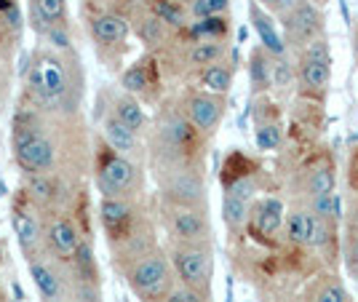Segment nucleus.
Listing matches in <instances>:
<instances>
[{
  "label": "nucleus",
  "mask_w": 358,
  "mask_h": 302,
  "mask_svg": "<svg viewBox=\"0 0 358 302\" xmlns=\"http://www.w3.org/2000/svg\"><path fill=\"white\" fill-rule=\"evenodd\" d=\"M30 86L41 102L57 105L67 91V78H64L62 62L57 57H38L30 70Z\"/></svg>",
  "instance_id": "nucleus-1"
},
{
  "label": "nucleus",
  "mask_w": 358,
  "mask_h": 302,
  "mask_svg": "<svg viewBox=\"0 0 358 302\" xmlns=\"http://www.w3.org/2000/svg\"><path fill=\"white\" fill-rule=\"evenodd\" d=\"M174 268H177L179 278L185 281V287L193 289H209L211 281V252L201 243H187L177 249L174 254Z\"/></svg>",
  "instance_id": "nucleus-2"
},
{
  "label": "nucleus",
  "mask_w": 358,
  "mask_h": 302,
  "mask_svg": "<svg viewBox=\"0 0 358 302\" xmlns=\"http://www.w3.org/2000/svg\"><path fill=\"white\" fill-rule=\"evenodd\" d=\"M16 158L27 171L43 174L48 168H54V145L38 131H19L16 134Z\"/></svg>",
  "instance_id": "nucleus-3"
},
{
  "label": "nucleus",
  "mask_w": 358,
  "mask_h": 302,
  "mask_svg": "<svg viewBox=\"0 0 358 302\" xmlns=\"http://www.w3.org/2000/svg\"><path fill=\"white\" fill-rule=\"evenodd\" d=\"M169 278H171L169 262H166L161 254H150V257L139 259L134 268H131V275H129L131 287H134L139 294H145V297L161 294V292L169 287Z\"/></svg>",
  "instance_id": "nucleus-4"
},
{
  "label": "nucleus",
  "mask_w": 358,
  "mask_h": 302,
  "mask_svg": "<svg viewBox=\"0 0 358 302\" xmlns=\"http://www.w3.org/2000/svg\"><path fill=\"white\" fill-rule=\"evenodd\" d=\"M134 166L110 148L99 166V187L107 198H118L123 190H129L134 185Z\"/></svg>",
  "instance_id": "nucleus-5"
},
{
  "label": "nucleus",
  "mask_w": 358,
  "mask_h": 302,
  "mask_svg": "<svg viewBox=\"0 0 358 302\" xmlns=\"http://www.w3.org/2000/svg\"><path fill=\"white\" fill-rule=\"evenodd\" d=\"M318 30H321V16L308 3H299L297 8H292V14L286 16V35L292 43H310Z\"/></svg>",
  "instance_id": "nucleus-6"
},
{
  "label": "nucleus",
  "mask_w": 358,
  "mask_h": 302,
  "mask_svg": "<svg viewBox=\"0 0 358 302\" xmlns=\"http://www.w3.org/2000/svg\"><path fill=\"white\" fill-rule=\"evenodd\" d=\"M171 230H174V236H177L179 241L198 243L206 238L209 222H206V217L198 212V209H193V206H179V209H174V214H171Z\"/></svg>",
  "instance_id": "nucleus-7"
},
{
  "label": "nucleus",
  "mask_w": 358,
  "mask_h": 302,
  "mask_svg": "<svg viewBox=\"0 0 358 302\" xmlns=\"http://www.w3.org/2000/svg\"><path fill=\"white\" fill-rule=\"evenodd\" d=\"M187 110H190V123L198 131H214L220 118H222V102L214 96H206V94L193 96Z\"/></svg>",
  "instance_id": "nucleus-8"
},
{
  "label": "nucleus",
  "mask_w": 358,
  "mask_h": 302,
  "mask_svg": "<svg viewBox=\"0 0 358 302\" xmlns=\"http://www.w3.org/2000/svg\"><path fill=\"white\" fill-rule=\"evenodd\" d=\"M169 198L177 201L179 206H198L203 201V182L190 171H182L169 182Z\"/></svg>",
  "instance_id": "nucleus-9"
},
{
  "label": "nucleus",
  "mask_w": 358,
  "mask_h": 302,
  "mask_svg": "<svg viewBox=\"0 0 358 302\" xmlns=\"http://www.w3.org/2000/svg\"><path fill=\"white\" fill-rule=\"evenodd\" d=\"M102 222H105L107 233L113 238H123L129 233V225H131V209L118 201V198H105L102 201Z\"/></svg>",
  "instance_id": "nucleus-10"
},
{
  "label": "nucleus",
  "mask_w": 358,
  "mask_h": 302,
  "mask_svg": "<svg viewBox=\"0 0 358 302\" xmlns=\"http://www.w3.org/2000/svg\"><path fill=\"white\" fill-rule=\"evenodd\" d=\"M91 32L99 43H123L126 35H129V22L120 14H102L91 22Z\"/></svg>",
  "instance_id": "nucleus-11"
},
{
  "label": "nucleus",
  "mask_w": 358,
  "mask_h": 302,
  "mask_svg": "<svg viewBox=\"0 0 358 302\" xmlns=\"http://www.w3.org/2000/svg\"><path fill=\"white\" fill-rule=\"evenodd\" d=\"M284 225V203L278 198H265L254 209V227L262 236H273L278 227Z\"/></svg>",
  "instance_id": "nucleus-12"
},
{
  "label": "nucleus",
  "mask_w": 358,
  "mask_h": 302,
  "mask_svg": "<svg viewBox=\"0 0 358 302\" xmlns=\"http://www.w3.org/2000/svg\"><path fill=\"white\" fill-rule=\"evenodd\" d=\"M48 241L51 246L59 252V254H75L80 249V238H78V230H75L73 222L67 220H57L51 230H48Z\"/></svg>",
  "instance_id": "nucleus-13"
},
{
  "label": "nucleus",
  "mask_w": 358,
  "mask_h": 302,
  "mask_svg": "<svg viewBox=\"0 0 358 302\" xmlns=\"http://www.w3.org/2000/svg\"><path fill=\"white\" fill-rule=\"evenodd\" d=\"M252 22H254V30H257V35H259V41H262V45L268 48L270 54H284V41H281V35L275 32V27H273V22H270L268 14H262L257 6H252Z\"/></svg>",
  "instance_id": "nucleus-14"
},
{
  "label": "nucleus",
  "mask_w": 358,
  "mask_h": 302,
  "mask_svg": "<svg viewBox=\"0 0 358 302\" xmlns=\"http://www.w3.org/2000/svg\"><path fill=\"white\" fill-rule=\"evenodd\" d=\"M105 136H107V145L115 152H134L136 131H131V129L123 121H118V118H110V121L105 123Z\"/></svg>",
  "instance_id": "nucleus-15"
},
{
  "label": "nucleus",
  "mask_w": 358,
  "mask_h": 302,
  "mask_svg": "<svg viewBox=\"0 0 358 302\" xmlns=\"http://www.w3.org/2000/svg\"><path fill=\"white\" fill-rule=\"evenodd\" d=\"M299 78H302V83L308 89H327L331 70H329V64H324V62H315L305 57L302 67H299Z\"/></svg>",
  "instance_id": "nucleus-16"
},
{
  "label": "nucleus",
  "mask_w": 358,
  "mask_h": 302,
  "mask_svg": "<svg viewBox=\"0 0 358 302\" xmlns=\"http://www.w3.org/2000/svg\"><path fill=\"white\" fill-rule=\"evenodd\" d=\"M222 217L230 227H243L249 220V198L233 196V193H224L222 203Z\"/></svg>",
  "instance_id": "nucleus-17"
},
{
  "label": "nucleus",
  "mask_w": 358,
  "mask_h": 302,
  "mask_svg": "<svg viewBox=\"0 0 358 302\" xmlns=\"http://www.w3.org/2000/svg\"><path fill=\"white\" fill-rule=\"evenodd\" d=\"M164 136L171 148H179V150H182V148L193 145L195 129H190V123L182 121V118H171V121L164 123Z\"/></svg>",
  "instance_id": "nucleus-18"
},
{
  "label": "nucleus",
  "mask_w": 358,
  "mask_h": 302,
  "mask_svg": "<svg viewBox=\"0 0 358 302\" xmlns=\"http://www.w3.org/2000/svg\"><path fill=\"white\" fill-rule=\"evenodd\" d=\"M310 225L313 217L308 212H292L286 217V236L292 243H310Z\"/></svg>",
  "instance_id": "nucleus-19"
},
{
  "label": "nucleus",
  "mask_w": 358,
  "mask_h": 302,
  "mask_svg": "<svg viewBox=\"0 0 358 302\" xmlns=\"http://www.w3.org/2000/svg\"><path fill=\"white\" fill-rule=\"evenodd\" d=\"M32 273V281H35V287L41 289V294H43L45 300H57V294H59V281H57V275L48 271L45 265H32L30 268Z\"/></svg>",
  "instance_id": "nucleus-20"
},
{
  "label": "nucleus",
  "mask_w": 358,
  "mask_h": 302,
  "mask_svg": "<svg viewBox=\"0 0 358 302\" xmlns=\"http://www.w3.org/2000/svg\"><path fill=\"white\" fill-rule=\"evenodd\" d=\"M14 230L16 236H19V243L30 252L32 246L38 243V222L32 220V214H24V212H16L14 217Z\"/></svg>",
  "instance_id": "nucleus-21"
},
{
  "label": "nucleus",
  "mask_w": 358,
  "mask_h": 302,
  "mask_svg": "<svg viewBox=\"0 0 358 302\" xmlns=\"http://www.w3.org/2000/svg\"><path fill=\"white\" fill-rule=\"evenodd\" d=\"M230 83H233V76H230V70L222 67V64H211L203 70V86L214 94H224V91H230Z\"/></svg>",
  "instance_id": "nucleus-22"
},
{
  "label": "nucleus",
  "mask_w": 358,
  "mask_h": 302,
  "mask_svg": "<svg viewBox=\"0 0 358 302\" xmlns=\"http://www.w3.org/2000/svg\"><path fill=\"white\" fill-rule=\"evenodd\" d=\"M64 11H67L64 0H35V14H38V19L45 22L48 27L59 24L62 19H64Z\"/></svg>",
  "instance_id": "nucleus-23"
},
{
  "label": "nucleus",
  "mask_w": 358,
  "mask_h": 302,
  "mask_svg": "<svg viewBox=\"0 0 358 302\" xmlns=\"http://www.w3.org/2000/svg\"><path fill=\"white\" fill-rule=\"evenodd\" d=\"M118 121H123L131 131H139L145 126V110L136 99H120L118 102Z\"/></svg>",
  "instance_id": "nucleus-24"
},
{
  "label": "nucleus",
  "mask_w": 358,
  "mask_h": 302,
  "mask_svg": "<svg viewBox=\"0 0 358 302\" xmlns=\"http://www.w3.org/2000/svg\"><path fill=\"white\" fill-rule=\"evenodd\" d=\"M224 54V48L214 41H198L190 51V62L193 64H214Z\"/></svg>",
  "instance_id": "nucleus-25"
},
{
  "label": "nucleus",
  "mask_w": 358,
  "mask_h": 302,
  "mask_svg": "<svg viewBox=\"0 0 358 302\" xmlns=\"http://www.w3.org/2000/svg\"><path fill=\"white\" fill-rule=\"evenodd\" d=\"M152 14L158 16L164 24H171V27H182L185 24L182 8H179L177 3H171V0H155L152 3Z\"/></svg>",
  "instance_id": "nucleus-26"
},
{
  "label": "nucleus",
  "mask_w": 358,
  "mask_h": 302,
  "mask_svg": "<svg viewBox=\"0 0 358 302\" xmlns=\"http://www.w3.org/2000/svg\"><path fill=\"white\" fill-rule=\"evenodd\" d=\"M334 193V171L329 166H318L310 174V196H327Z\"/></svg>",
  "instance_id": "nucleus-27"
},
{
  "label": "nucleus",
  "mask_w": 358,
  "mask_h": 302,
  "mask_svg": "<svg viewBox=\"0 0 358 302\" xmlns=\"http://www.w3.org/2000/svg\"><path fill=\"white\" fill-rule=\"evenodd\" d=\"M224 30H227V22H224L222 16H206V19H198L193 24V35H198V38H220V35H224Z\"/></svg>",
  "instance_id": "nucleus-28"
},
{
  "label": "nucleus",
  "mask_w": 358,
  "mask_h": 302,
  "mask_svg": "<svg viewBox=\"0 0 358 302\" xmlns=\"http://www.w3.org/2000/svg\"><path fill=\"white\" fill-rule=\"evenodd\" d=\"M313 214L315 217H321V220H337V214H340V198L337 193H327V196H315L313 198Z\"/></svg>",
  "instance_id": "nucleus-29"
},
{
  "label": "nucleus",
  "mask_w": 358,
  "mask_h": 302,
  "mask_svg": "<svg viewBox=\"0 0 358 302\" xmlns=\"http://www.w3.org/2000/svg\"><path fill=\"white\" fill-rule=\"evenodd\" d=\"M230 0H193L190 11L195 19H206V16H222V11H227Z\"/></svg>",
  "instance_id": "nucleus-30"
},
{
  "label": "nucleus",
  "mask_w": 358,
  "mask_h": 302,
  "mask_svg": "<svg viewBox=\"0 0 358 302\" xmlns=\"http://www.w3.org/2000/svg\"><path fill=\"white\" fill-rule=\"evenodd\" d=\"M123 89L131 91V94H139V91L148 89V73H145V67L142 64H136V67H129L126 73H123Z\"/></svg>",
  "instance_id": "nucleus-31"
},
{
  "label": "nucleus",
  "mask_w": 358,
  "mask_h": 302,
  "mask_svg": "<svg viewBox=\"0 0 358 302\" xmlns=\"http://www.w3.org/2000/svg\"><path fill=\"white\" fill-rule=\"evenodd\" d=\"M164 32H166L164 22H161L155 14L148 16V19L142 22V27H139V35H142L145 43H158V41H164Z\"/></svg>",
  "instance_id": "nucleus-32"
},
{
  "label": "nucleus",
  "mask_w": 358,
  "mask_h": 302,
  "mask_svg": "<svg viewBox=\"0 0 358 302\" xmlns=\"http://www.w3.org/2000/svg\"><path fill=\"white\" fill-rule=\"evenodd\" d=\"M252 80L257 89H265V86H270L273 83V76H270V64L259 54H254L252 59Z\"/></svg>",
  "instance_id": "nucleus-33"
},
{
  "label": "nucleus",
  "mask_w": 358,
  "mask_h": 302,
  "mask_svg": "<svg viewBox=\"0 0 358 302\" xmlns=\"http://www.w3.org/2000/svg\"><path fill=\"white\" fill-rule=\"evenodd\" d=\"M257 145H259L262 150H275V148L281 145L278 129H275V126H259V129H257Z\"/></svg>",
  "instance_id": "nucleus-34"
},
{
  "label": "nucleus",
  "mask_w": 358,
  "mask_h": 302,
  "mask_svg": "<svg viewBox=\"0 0 358 302\" xmlns=\"http://www.w3.org/2000/svg\"><path fill=\"white\" fill-rule=\"evenodd\" d=\"M329 236H331V227H329V222L313 214V225H310V243L321 249V246H327V243H329Z\"/></svg>",
  "instance_id": "nucleus-35"
},
{
  "label": "nucleus",
  "mask_w": 358,
  "mask_h": 302,
  "mask_svg": "<svg viewBox=\"0 0 358 302\" xmlns=\"http://www.w3.org/2000/svg\"><path fill=\"white\" fill-rule=\"evenodd\" d=\"M313 302H348V292L340 284H327L324 289L315 292Z\"/></svg>",
  "instance_id": "nucleus-36"
},
{
  "label": "nucleus",
  "mask_w": 358,
  "mask_h": 302,
  "mask_svg": "<svg viewBox=\"0 0 358 302\" xmlns=\"http://www.w3.org/2000/svg\"><path fill=\"white\" fill-rule=\"evenodd\" d=\"M166 302H203V297H201L198 289L182 287V289H174V292L166 297Z\"/></svg>",
  "instance_id": "nucleus-37"
},
{
  "label": "nucleus",
  "mask_w": 358,
  "mask_h": 302,
  "mask_svg": "<svg viewBox=\"0 0 358 302\" xmlns=\"http://www.w3.org/2000/svg\"><path fill=\"white\" fill-rule=\"evenodd\" d=\"M270 76H273V83H275V86L284 89L286 83L292 80V70H289V64H286L284 59H278L275 64H270Z\"/></svg>",
  "instance_id": "nucleus-38"
},
{
  "label": "nucleus",
  "mask_w": 358,
  "mask_h": 302,
  "mask_svg": "<svg viewBox=\"0 0 358 302\" xmlns=\"http://www.w3.org/2000/svg\"><path fill=\"white\" fill-rule=\"evenodd\" d=\"M308 59L324 62V64H331V57H329V48L324 41H313L310 48H308Z\"/></svg>",
  "instance_id": "nucleus-39"
},
{
  "label": "nucleus",
  "mask_w": 358,
  "mask_h": 302,
  "mask_svg": "<svg viewBox=\"0 0 358 302\" xmlns=\"http://www.w3.org/2000/svg\"><path fill=\"white\" fill-rule=\"evenodd\" d=\"M48 41L57 48H67L70 45V35H67V30H62L59 24H54V27H48Z\"/></svg>",
  "instance_id": "nucleus-40"
},
{
  "label": "nucleus",
  "mask_w": 358,
  "mask_h": 302,
  "mask_svg": "<svg viewBox=\"0 0 358 302\" xmlns=\"http://www.w3.org/2000/svg\"><path fill=\"white\" fill-rule=\"evenodd\" d=\"M30 190L38 198H43V201H45V198H51V190H54V187H51V182L43 180V177H32V180H30Z\"/></svg>",
  "instance_id": "nucleus-41"
},
{
  "label": "nucleus",
  "mask_w": 358,
  "mask_h": 302,
  "mask_svg": "<svg viewBox=\"0 0 358 302\" xmlns=\"http://www.w3.org/2000/svg\"><path fill=\"white\" fill-rule=\"evenodd\" d=\"M259 3H265L270 8H278V11H289V8L299 6V0H259Z\"/></svg>",
  "instance_id": "nucleus-42"
},
{
  "label": "nucleus",
  "mask_w": 358,
  "mask_h": 302,
  "mask_svg": "<svg viewBox=\"0 0 358 302\" xmlns=\"http://www.w3.org/2000/svg\"><path fill=\"white\" fill-rule=\"evenodd\" d=\"M356 54H358V35H356Z\"/></svg>",
  "instance_id": "nucleus-43"
}]
</instances>
